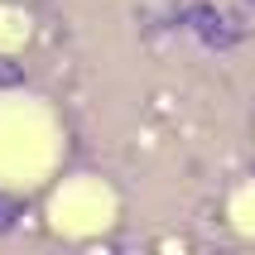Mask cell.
Listing matches in <instances>:
<instances>
[{
  "instance_id": "cell-3",
  "label": "cell",
  "mask_w": 255,
  "mask_h": 255,
  "mask_svg": "<svg viewBox=\"0 0 255 255\" xmlns=\"http://www.w3.org/2000/svg\"><path fill=\"white\" fill-rule=\"evenodd\" d=\"M24 39H29V14H24V10H10V5H0V53L19 48Z\"/></svg>"
},
{
  "instance_id": "cell-1",
  "label": "cell",
  "mask_w": 255,
  "mask_h": 255,
  "mask_svg": "<svg viewBox=\"0 0 255 255\" xmlns=\"http://www.w3.org/2000/svg\"><path fill=\"white\" fill-rule=\"evenodd\" d=\"M58 164V121L39 97L0 92V188H29Z\"/></svg>"
},
{
  "instance_id": "cell-2",
  "label": "cell",
  "mask_w": 255,
  "mask_h": 255,
  "mask_svg": "<svg viewBox=\"0 0 255 255\" xmlns=\"http://www.w3.org/2000/svg\"><path fill=\"white\" fill-rule=\"evenodd\" d=\"M48 217L63 236H97L116 222V193L101 178H72L53 193Z\"/></svg>"
},
{
  "instance_id": "cell-4",
  "label": "cell",
  "mask_w": 255,
  "mask_h": 255,
  "mask_svg": "<svg viewBox=\"0 0 255 255\" xmlns=\"http://www.w3.org/2000/svg\"><path fill=\"white\" fill-rule=\"evenodd\" d=\"M231 227L246 231V236H255V183L231 198Z\"/></svg>"
}]
</instances>
